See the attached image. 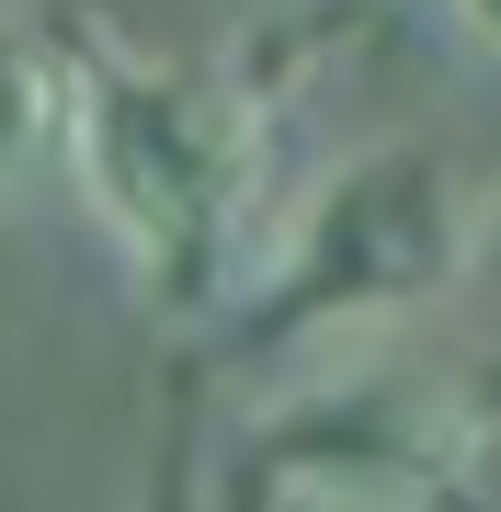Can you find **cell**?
<instances>
[{"label": "cell", "instance_id": "2", "mask_svg": "<svg viewBox=\"0 0 501 512\" xmlns=\"http://www.w3.org/2000/svg\"><path fill=\"white\" fill-rule=\"evenodd\" d=\"M274 137H285L274 92H262L240 57L92 46L80 57V103H69L57 171L80 183V205L126 251V274L149 285V308L205 330V308L240 285V262L262 239Z\"/></svg>", "mask_w": 501, "mask_h": 512}, {"label": "cell", "instance_id": "1", "mask_svg": "<svg viewBox=\"0 0 501 512\" xmlns=\"http://www.w3.org/2000/svg\"><path fill=\"white\" fill-rule=\"evenodd\" d=\"M490 228H501L490 160H467L456 137H376L319 171L274 239H251L240 285L205 308L194 342L228 376L331 365L376 330L467 296V274L490 262Z\"/></svg>", "mask_w": 501, "mask_h": 512}, {"label": "cell", "instance_id": "5", "mask_svg": "<svg viewBox=\"0 0 501 512\" xmlns=\"http://www.w3.org/2000/svg\"><path fill=\"white\" fill-rule=\"evenodd\" d=\"M445 12H456V35L479 57H501V0H445Z\"/></svg>", "mask_w": 501, "mask_h": 512}, {"label": "cell", "instance_id": "3", "mask_svg": "<svg viewBox=\"0 0 501 512\" xmlns=\"http://www.w3.org/2000/svg\"><path fill=\"white\" fill-rule=\"evenodd\" d=\"M501 376L490 365H331L285 376L228 456V512H490Z\"/></svg>", "mask_w": 501, "mask_h": 512}, {"label": "cell", "instance_id": "4", "mask_svg": "<svg viewBox=\"0 0 501 512\" xmlns=\"http://www.w3.org/2000/svg\"><path fill=\"white\" fill-rule=\"evenodd\" d=\"M80 46L69 23L46 12H0V194L57 171V148H69V103H80Z\"/></svg>", "mask_w": 501, "mask_h": 512}]
</instances>
